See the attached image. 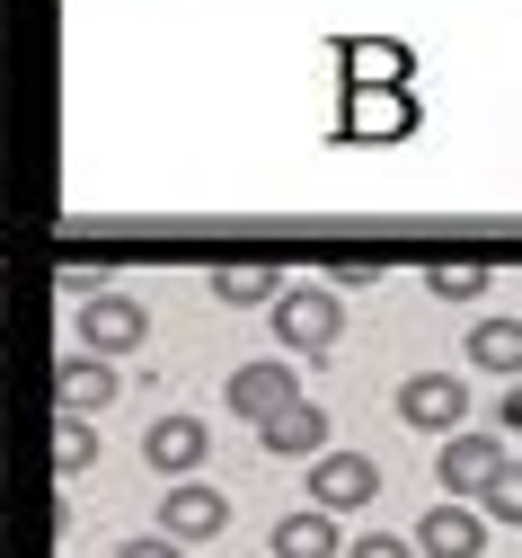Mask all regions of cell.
I'll return each mask as SVG.
<instances>
[{
	"label": "cell",
	"instance_id": "1",
	"mask_svg": "<svg viewBox=\"0 0 522 558\" xmlns=\"http://www.w3.org/2000/svg\"><path fill=\"white\" fill-rule=\"evenodd\" d=\"M266 319H275V355L311 364V355H328V345L345 337V293L337 284H283L266 302Z\"/></svg>",
	"mask_w": 522,
	"mask_h": 558
},
{
	"label": "cell",
	"instance_id": "2",
	"mask_svg": "<svg viewBox=\"0 0 522 558\" xmlns=\"http://www.w3.org/2000/svg\"><path fill=\"white\" fill-rule=\"evenodd\" d=\"M71 337H81V355H142L151 345V311H142V293H81V311H71Z\"/></svg>",
	"mask_w": 522,
	"mask_h": 558
},
{
	"label": "cell",
	"instance_id": "3",
	"mask_svg": "<svg viewBox=\"0 0 522 558\" xmlns=\"http://www.w3.org/2000/svg\"><path fill=\"white\" fill-rule=\"evenodd\" d=\"M505 461H513V452H505L496 426H452V435H442V452H434V478H442V497L478 506V497H487V478H496Z\"/></svg>",
	"mask_w": 522,
	"mask_h": 558
},
{
	"label": "cell",
	"instance_id": "4",
	"mask_svg": "<svg viewBox=\"0 0 522 558\" xmlns=\"http://www.w3.org/2000/svg\"><path fill=\"white\" fill-rule=\"evenodd\" d=\"M372 497H381V461H372V452H319L311 461V506L319 514H363Z\"/></svg>",
	"mask_w": 522,
	"mask_h": 558
},
{
	"label": "cell",
	"instance_id": "5",
	"mask_svg": "<svg viewBox=\"0 0 522 558\" xmlns=\"http://www.w3.org/2000/svg\"><path fill=\"white\" fill-rule=\"evenodd\" d=\"M399 426H416V435L470 426V381H461V373H408V381H399Z\"/></svg>",
	"mask_w": 522,
	"mask_h": 558
},
{
	"label": "cell",
	"instance_id": "6",
	"mask_svg": "<svg viewBox=\"0 0 522 558\" xmlns=\"http://www.w3.org/2000/svg\"><path fill=\"white\" fill-rule=\"evenodd\" d=\"M221 399H231V416L266 426L283 399H302V364H292V355H257V364H240L231 381H221Z\"/></svg>",
	"mask_w": 522,
	"mask_h": 558
},
{
	"label": "cell",
	"instance_id": "7",
	"mask_svg": "<svg viewBox=\"0 0 522 558\" xmlns=\"http://www.w3.org/2000/svg\"><path fill=\"white\" fill-rule=\"evenodd\" d=\"M160 532H169L178 549L221 541V532H231V497H221V487H204V478H178L169 497H160Z\"/></svg>",
	"mask_w": 522,
	"mask_h": 558
},
{
	"label": "cell",
	"instance_id": "8",
	"mask_svg": "<svg viewBox=\"0 0 522 558\" xmlns=\"http://www.w3.org/2000/svg\"><path fill=\"white\" fill-rule=\"evenodd\" d=\"M408 541H416V558H487V514L461 506V497H442V506L416 514Z\"/></svg>",
	"mask_w": 522,
	"mask_h": 558
},
{
	"label": "cell",
	"instance_id": "9",
	"mask_svg": "<svg viewBox=\"0 0 522 558\" xmlns=\"http://www.w3.org/2000/svg\"><path fill=\"white\" fill-rule=\"evenodd\" d=\"M257 444H266V461H319L328 452V408L319 399H283L257 426Z\"/></svg>",
	"mask_w": 522,
	"mask_h": 558
},
{
	"label": "cell",
	"instance_id": "10",
	"mask_svg": "<svg viewBox=\"0 0 522 558\" xmlns=\"http://www.w3.org/2000/svg\"><path fill=\"white\" fill-rule=\"evenodd\" d=\"M142 461H151L160 478H195L213 461V426H204V416H160V426L142 435Z\"/></svg>",
	"mask_w": 522,
	"mask_h": 558
},
{
	"label": "cell",
	"instance_id": "11",
	"mask_svg": "<svg viewBox=\"0 0 522 558\" xmlns=\"http://www.w3.org/2000/svg\"><path fill=\"white\" fill-rule=\"evenodd\" d=\"M107 399H116V364L107 355H62L53 364V408L62 416H98Z\"/></svg>",
	"mask_w": 522,
	"mask_h": 558
},
{
	"label": "cell",
	"instance_id": "12",
	"mask_svg": "<svg viewBox=\"0 0 522 558\" xmlns=\"http://www.w3.org/2000/svg\"><path fill=\"white\" fill-rule=\"evenodd\" d=\"M275 558H345V532H337V514H319V506H292V514H275V541H266Z\"/></svg>",
	"mask_w": 522,
	"mask_h": 558
},
{
	"label": "cell",
	"instance_id": "13",
	"mask_svg": "<svg viewBox=\"0 0 522 558\" xmlns=\"http://www.w3.org/2000/svg\"><path fill=\"white\" fill-rule=\"evenodd\" d=\"M461 355H470L478 373H496V381H522V319H478Z\"/></svg>",
	"mask_w": 522,
	"mask_h": 558
},
{
	"label": "cell",
	"instance_id": "14",
	"mask_svg": "<svg viewBox=\"0 0 522 558\" xmlns=\"http://www.w3.org/2000/svg\"><path fill=\"white\" fill-rule=\"evenodd\" d=\"M275 293H283V266H221L213 275V302L221 311H266Z\"/></svg>",
	"mask_w": 522,
	"mask_h": 558
},
{
	"label": "cell",
	"instance_id": "15",
	"mask_svg": "<svg viewBox=\"0 0 522 558\" xmlns=\"http://www.w3.org/2000/svg\"><path fill=\"white\" fill-rule=\"evenodd\" d=\"M425 293H434V302H478V293H487V266H478V257H434V266H425Z\"/></svg>",
	"mask_w": 522,
	"mask_h": 558
},
{
	"label": "cell",
	"instance_id": "16",
	"mask_svg": "<svg viewBox=\"0 0 522 558\" xmlns=\"http://www.w3.org/2000/svg\"><path fill=\"white\" fill-rule=\"evenodd\" d=\"M98 461V426L89 416H53V478H81Z\"/></svg>",
	"mask_w": 522,
	"mask_h": 558
},
{
	"label": "cell",
	"instance_id": "17",
	"mask_svg": "<svg viewBox=\"0 0 522 558\" xmlns=\"http://www.w3.org/2000/svg\"><path fill=\"white\" fill-rule=\"evenodd\" d=\"M478 514H487V523H522V461H505V470L487 478V497H478Z\"/></svg>",
	"mask_w": 522,
	"mask_h": 558
},
{
	"label": "cell",
	"instance_id": "18",
	"mask_svg": "<svg viewBox=\"0 0 522 558\" xmlns=\"http://www.w3.org/2000/svg\"><path fill=\"white\" fill-rule=\"evenodd\" d=\"M345 558H416V541H399V532H363Z\"/></svg>",
	"mask_w": 522,
	"mask_h": 558
},
{
	"label": "cell",
	"instance_id": "19",
	"mask_svg": "<svg viewBox=\"0 0 522 558\" xmlns=\"http://www.w3.org/2000/svg\"><path fill=\"white\" fill-rule=\"evenodd\" d=\"M116 558H186L169 532H133V541H116Z\"/></svg>",
	"mask_w": 522,
	"mask_h": 558
},
{
	"label": "cell",
	"instance_id": "20",
	"mask_svg": "<svg viewBox=\"0 0 522 558\" xmlns=\"http://www.w3.org/2000/svg\"><path fill=\"white\" fill-rule=\"evenodd\" d=\"M496 435H522V381H505V408H496Z\"/></svg>",
	"mask_w": 522,
	"mask_h": 558
}]
</instances>
